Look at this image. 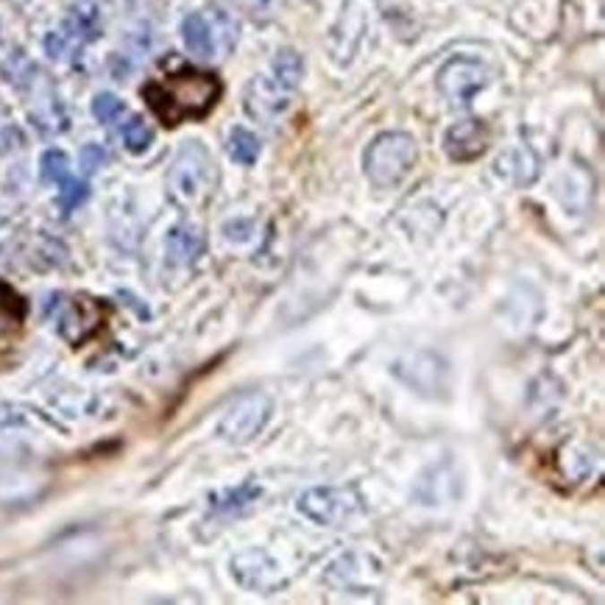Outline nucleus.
Returning a JSON list of instances; mask_svg holds the SVG:
<instances>
[{
    "mask_svg": "<svg viewBox=\"0 0 605 605\" xmlns=\"http://www.w3.org/2000/svg\"><path fill=\"white\" fill-rule=\"evenodd\" d=\"M123 112H125L123 100H120L117 95H112V92H100V95H95V100H92V115H95V120H100V123H115Z\"/></svg>",
    "mask_w": 605,
    "mask_h": 605,
    "instance_id": "nucleus-19",
    "label": "nucleus"
},
{
    "mask_svg": "<svg viewBox=\"0 0 605 605\" xmlns=\"http://www.w3.org/2000/svg\"><path fill=\"white\" fill-rule=\"evenodd\" d=\"M419 162V145L405 132L374 137L366 151V176L374 187H396Z\"/></svg>",
    "mask_w": 605,
    "mask_h": 605,
    "instance_id": "nucleus-2",
    "label": "nucleus"
},
{
    "mask_svg": "<svg viewBox=\"0 0 605 605\" xmlns=\"http://www.w3.org/2000/svg\"><path fill=\"white\" fill-rule=\"evenodd\" d=\"M182 37H185V45L193 56H201V59H212L215 54V37H212V29L204 14H187L185 22H182Z\"/></svg>",
    "mask_w": 605,
    "mask_h": 605,
    "instance_id": "nucleus-13",
    "label": "nucleus"
},
{
    "mask_svg": "<svg viewBox=\"0 0 605 605\" xmlns=\"http://www.w3.org/2000/svg\"><path fill=\"white\" fill-rule=\"evenodd\" d=\"M271 399L260 391H251L238 396L229 411L223 413L218 424V436L226 438L229 444H248L251 438H257L263 433V427L271 419Z\"/></svg>",
    "mask_w": 605,
    "mask_h": 605,
    "instance_id": "nucleus-5",
    "label": "nucleus"
},
{
    "mask_svg": "<svg viewBox=\"0 0 605 605\" xmlns=\"http://www.w3.org/2000/svg\"><path fill=\"white\" fill-rule=\"evenodd\" d=\"M201 251H204V235L201 229L190 223H179L173 226L170 235H168V257L170 263L176 265H190L201 257Z\"/></svg>",
    "mask_w": 605,
    "mask_h": 605,
    "instance_id": "nucleus-11",
    "label": "nucleus"
},
{
    "mask_svg": "<svg viewBox=\"0 0 605 605\" xmlns=\"http://www.w3.org/2000/svg\"><path fill=\"white\" fill-rule=\"evenodd\" d=\"M107 165V151L100 148V145H84L82 148V168L87 170V173H95L98 168H104Z\"/></svg>",
    "mask_w": 605,
    "mask_h": 605,
    "instance_id": "nucleus-21",
    "label": "nucleus"
},
{
    "mask_svg": "<svg viewBox=\"0 0 605 605\" xmlns=\"http://www.w3.org/2000/svg\"><path fill=\"white\" fill-rule=\"evenodd\" d=\"M296 508L313 524L338 527L360 511V494L355 488H335V486L310 488L298 497Z\"/></svg>",
    "mask_w": 605,
    "mask_h": 605,
    "instance_id": "nucleus-6",
    "label": "nucleus"
},
{
    "mask_svg": "<svg viewBox=\"0 0 605 605\" xmlns=\"http://www.w3.org/2000/svg\"><path fill=\"white\" fill-rule=\"evenodd\" d=\"M282 84H268V82H251L248 95H246V107L251 112V117L260 120H271L273 115H280L288 107V98L282 95Z\"/></svg>",
    "mask_w": 605,
    "mask_h": 605,
    "instance_id": "nucleus-10",
    "label": "nucleus"
},
{
    "mask_svg": "<svg viewBox=\"0 0 605 605\" xmlns=\"http://www.w3.org/2000/svg\"><path fill=\"white\" fill-rule=\"evenodd\" d=\"M67 154L65 151H45L42 154V168H39V173H42V182H62L65 176H67Z\"/></svg>",
    "mask_w": 605,
    "mask_h": 605,
    "instance_id": "nucleus-20",
    "label": "nucleus"
},
{
    "mask_svg": "<svg viewBox=\"0 0 605 605\" xmlns=\"http://www.w3.org/2000/svg\"><path fill=\"white\" fill-rule=\"evenodd\" d=\"M232 575L240 583V589L257 592V594H271L285 583L282 566L276 564L265 549H246L240 556H235Z\"/></svg>",
    "mask_w": 605,
    "mask_h": 605,
    "instance_id": "nucleus-8",
    "label": "nucleus"
},
{
    "mask_svg": "<svg viewBox=\"0 0 605 605\" xmlns=\"http://www.w3.org/2000/svg\"><path fill=\"white\" fill-rule=\"evenodd\" d=\"M59 185H62L59 204H62L65 212H70V210H75L79 204H84L87 195H90V187H87V182H82V179H70V176H65V179H62Z\"/></svg>",
    "mask_w": 605,
    "mask_h": 605,
    "instance_id": "nucleus-18",
    "label": "nucleus"
},
{
    "mask_svg": "<svg viewBox=\"0 0 605 605\" xmlns=\"http://www.w3.org/2000/svg\"><path fill=\"white\" fill-rule=\"evenodd\" d=\"M170 195L185 207H198L215 187V165L201 143H187L176 157L168 176Z\"/></svg>",
    "mask_w": 605,
    "mask_h": 605,
    "instance_id": "nucleus-3",
    "label": "nucleus"
},
{
    "mask_svg": "<svg viewBox=\"0 0 605 605\" xmlns=\"http://www.w3.org/2000/svg\"><path fill=\"white\" fill-rule=\"evenodd\" d=\"M151 140H154V132H151V125L143 117H132L123 125V143L132 154H143V151L151 145Z\"/></svg>",
    "mask_w": 605,
    "mask_h": 605,
    "instance_id": "nucleus-17",
    "label": "nucleus"
},
{
    "mask_svg": "<svg viewBox=\"0 0 605 605\" xmlns=\"http://www.w3.org/2000/svg\"><path fill=\"white\" fill-rule=\"evenodd\" d=\"M486 84H488V67L483 62L466 59V56L446 62L438 73V90L449 104L455 107H466Z\"/></svg>",
    "mask_w": 605,
    "mask_h": 605,
    "instance_id": "nucleus-7",
    "label": "nucleus"
},
{
    "mask_svg": "<svg viewBox=\"0 0 605 605\" xmlns=\"http://www.w3.org/2000/svg\"><path fill=\"white\" fill-rule=\"evenodd\" d=\"M301 75H305V62L293 48H282L273 59V82L282 84L285 90H296Z\"/></svg>",
    "mask_w": 605,
    "mask_h": 605,
    "instance_id": "nucleus-14",
    "label": "nucleus"
},
{
    "mask_svg": "<svg viewBox=\"0 0 605 605\" xmlns=\"http://www.w3.org/2000/svg\"><path fill=\"white\" fill-rule=\"evenodd\" d=\"M45 313L59 318V333L73 346H79L87 338H92L98 333L100 321L107 318V307L100 305V301L87 298V296H75V298L62 301V293L50 296V301L45 305Z\"/></svg>",
    "mask_w": 605,
    "mask_h": 605,
    "instance_id": "nucleus-4",
    "label": "nucleus"
},
{
    "mask_svg": "<svg viewBox=\"0 0 605 605\" xmlns=\"http://www.w3.org/2000/svg\"><path fill=\"white\" fill-rule=\"evenodd\" d=\"M488 148V129L480 120H461L455 125H449V132L444 134V151L449 160L455 162H471L480 154H486Z\"/></svg>",
    "mask_w": 605,
    "mask_h": 605,
    "instance_id": "nucleus-9",
    "label": "nucleus"
},
{
    "mask_svg": "<svg viewBox=\"0 0 605 605\" xmlns=\"http://www.w3.org/2000/svg\"><path fill=\"white\" fill-rule=\"evenodd\" d=\"M229 154L240 165H255L260 157V140L248 129H232L229 134Z\"/></svg>",
    "mask_w": 605,
    "mask_h": 605,
    "instance_id": "nucleus-16",
    "label": "nucleus"
},
{
    "mask_svg": "<svg viewBox=\"0 0 605 605\" xmlns=\"http://www.w3.org/2000/svg\"><path fill=\"white\" fill-rule=\"evenodd\" d=\"M263 488L257 486L255 477H248V480H243L238 488H226V491H218L210 497V508L215 514H238V511H246L248 506H255V502L260 499Z\"/></svg>",
    "mask_w": 605,
    "mask_h": 605,
    "instance_id": "nucleus-12",
    "label": "nucleus"
},
{
    "mask_svg": "<svg viewBox=\"0 0 605 605\" xmlns=\"http://www.w3.org/2000/svg\"><path fill=\"white\" fill-rule=\"evenodd\" d=\"M100 31V20H98V12L95 6L90 4H82L75 6L67 17V34L73 39H95Z\"/></svg>",
    "mask_w": 605,
    "mask_h": 605,
    "instance_id": "nucleus-15",
    "label": "nucleus"
},
{
    "mask_svg": "<svg viewBox=\"0 0 605 605\" xmlns=\"http://www.w3.org/2000/svg\"><path fill=\"white\" fill-rule=\"evenodd\" d=\"M45 50L50 59H65L67 56V34H48Z\"/></svg>",
    "mask_w": 605,
    "mask_h": 605,
    "instance_id": "nucleus-22",
    "label": "nucleus"
},
{
    "mask_svg": "<svg viewBox=\"0 0 605 605\" xmlns=\"http://www.w3.org/2000/svg\"><path fill=\"white\" fill-rule=\"evenodd\" d=\"M220 79L210 70L185 67L179 73L168 75L162 82H151L143 87L145 104L154 109V115L173 129L182 120H201L212 112L220 98Z\"/></svg>",
    "mask_w": 605,
    "mask_h": 605,
    "instance_id": "nucleus-1",
    "label": "nucleus"
}]
</instances>
